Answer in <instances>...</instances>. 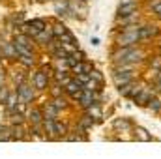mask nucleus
Returning a JSON list of instances; mask_svg holds the SVG:
<instances>
[{"label": "nucleus", "mask_w": 161, "mask_h": 159, "mask_svg": "<svg viewBox=\"0 0 161 159\" xmlns=\"http://www.w3.org/2000/svg\"><path fill=\"white\" fill-rule=\"evenodd\" d=\"M54 133L60 135V137H64V135L68 133V127H66L64 123H58V122H56V123H54Z\"/></svg>", "instance_id": "obj_15"}, {"label": "nucleus", "mask_w": 161, "mask_h": 159, "mask_svg": "<svg viewBox=\"0 0 161 159\" xmlns=\"http://www.w3.org/2000/svg\"><path fill=\"white\" fill-rule=\"evenodd\" d=\"M135 133H137V137H139L141 140H144V142H148V140L152 139V137L148 135V131H146V129H142V127H137V129H135Z\"/></svg>", "instance_id": "obj_12"}, {"label": "nucleus", "mask_w": 161, "mask_h": 159, "mask_svg": "<svg viewBox=\"0 0 161 159\" xmlns=\"http://www.w3.org/2000/svg\"><path fill=\"white\" fill-rule=\"evenodd\" d=\"M28 26H32V28H36V30H45V21H41V19H34V21L28 23Z\"/></svg>", "instance_id": "obj_14"}, {"label": "nucleus", "mask_w": 161, "mask_h": 159, "mask_svg": "<svg viewBox=\"0 0 161 159\" xmlns=\"http://www.w3.org/2000/svg\"><path fill=\"white\" fill-rule=\"evenodd\" d=\"M53 107H54V109H64V107H66V101H64V99H54V101H53Z\"/></svg>", "instance_id": "obj_20"}, {"label": "nucleus", "mask_w": 161, "mask_h": 159, "mask_svg": "<svg viewBox=\"0 0 161 159\" xmlns=\"http://www.w3.org/2000/svg\"><path fill=\"white\" fill-rule=\"evenodd\" d=\"M141 52L139 51H135V49H131V47H125V49H122V51H118L116 54H114V58L118 60V62H139L141 60Z\"/></svg>", "instance_id": "obj_2"}, {"label": "nucleus", "mask_w": 161, "mask_h": 159, "mask_svg": "<svg viewBox=\"0 0 161 159\" xmlns=\"http://www.w3.org/2000/svg\"><path fill=\"white\" fill-rule=\"evenodd\" d=\"M53 28H54V30H53V34H54V36H58V38H62V36L68 32V30L64 28V25H54Z\"/></svg>", "instance_id": "obj_16"}, {"label": "nucleus", "mask_w": 161, "mask_h": 159, "mask_svg": "<svg viewBox=\"0 0 161 159\" xmlns=\"http://www.w3.org/2000/svg\"><path fill=\"white\" fill-rule=\"evenodd\" d=\"M114 82H116L118 86L131 82V71H127V69H124V71H116V73H114Z\"/></svg>", "instance_id": "obj_5"}, {"label": "nucleus", "mask_w": 161, "mask_h": 159, "mask_svg": "<svg viewBox=\"0 0 161 159\" xmlns=\"http://www.w3.org/2000/svg\"><path fill=\"white\" fill-rule=\"evenodd\" d=\"M154 11H156L158 15H161V4H156V6H154Z\"/></svg>", "instance_id": "obj_25"}, {"label": "nucleus", "mask_w": 161, "mask_h": 159, "mask_svg": "<svg viewBox=\"0 0 161 159\" xmlns=\"http://www.w3.org/2000/svg\"><path fill=\"white\" fill-rule=\"evenodd\" d=\"M139 38H141L139 28H135V26H125L124 32H122V36L118 38V45H120V47H129V45L137 43Z\"/></svg>", "instance_id": "obj_1"}, {"label": "nucleus", "mask_w": 161, "mask_h": 159, "mask_svg": "<svg viewBox=\"0 0 161 159\" xmlns=\"http://www.w3.org/2000/svg\"><path fill=\"white\" fill-rule=\"evenodd\" d=\"M88 80H90V73H79V82L86 84Z\"/></svg>", "instance_id": "obj_22"}, {"label": "nucleus", "mask_w": 161, "mask_h": 159, "mask_svg": "<svg viewBox=\"0 0 161 159\" xmlns=\"http://www.w3.org/2000/svg\"><path fill=\"white\" fill-rule=\"evenodd\" d=\"M135 9H137L135 2H125V4H122L120 8H118V15L120 17H129V15H133Z\"/></svg>", "instance_id": "obj_4"}, {"label": "nucleus", "mask_w": 161, "mask_h": 159, "mask_svg": "<svg viewBox=\"0 0 161 159\" xmlns=\"http://www.w3.org/2000/svg\"><path fill=\"white\" fill-rule=\"evenodd\" d=\"M80 125H82V127H90V125H92V118L84 116V118L80 120Z\"/></svg>", "instance_id": "obj_24"}, {"label": "nucleus", "mask_w": 161, "mask_h": 159, "mask_svg": "<svg viewBox=\"0 0 161 159\" xmlns=\"http://www.w3.org/2000/svg\"><path fill=\"white\" fill-rule=\"evenodd\" d=\"M34 84H36V88H47V73L45 71H38V73H34Z\"/></svg>", "instance_id": "obj_7"}, {"label": "nucleus", "mask_w": 161, "mask_h": 159, "mask_svg": "<svg viewBox=\"0 0 161 159\" xmlns=\"http://www.w3.org/2000/svg\"><path fill=\"white\" fill-rule=\"evenodd\" d=\"M15 47H28V49H32V41H30L28 36L19 34V36L15 38Z\"/></svg>", "instance_id": "obj_8"}, {"label": "nucleus", "mask_w": 161, "mask_h": 159, "mask_svg": "<svg viewBox=\"0 0 161 159\" xmlns=\"http://www.w3.org/2000/svg\"><path fill=\"white\" fill-rule=\"evenodd\" d=\"M6 99H8V90L2 86V88H0V101H2V103H6Z\"/></svg>", "instance_id": "obj_23"}, {"label": "nucleus", "mask_w": 161, "mask_h": 159, "mask_svg": "<svg viewBox=\"0 0 161 159\" xmlns=\"http://www.w3.org/2000/svg\"><path fill=\"white\" fill-rule=\"evenodd\" d=\"M13 129H9V127H0V140H9V139H13V135H9Z\"/></svg>", "instance_id": "obj_13"}, {"label": "nucleus", "mask_w": 161, "mask_h": 159, "mask_svg": "<svg viewBox=\"0 0 161 159\" xmlns=\"http://www.w3.org/2000/svg\"><path fill=\"white\" fill-rule=\"evenodd\" d=\"M158 90H161V80L158 82Z\"/></svg>", "instance_id": "obj_27"}, {"label": "nucleus", "mask_w": 161, "mask_h": 159, "mask_svg": "<svg viewBox=\"0 0 161 159\" xmlns=\"http://www.w3.org/2000/svg\"><path fill=\"white\" fill-rule=\"evenodd\" d=\"M2 56H4V52H2V45H0V58H2Z\"/></svg>", "instance_id": "obj_26"}, {"label": "nucleus", "mask_w": 161, "mask_h": 159, "mask_svg": "<svg viewBox=\"0 0 161 159\" xmlns=\"http://www.w3.org/2000/svg\"><path fill=\"white\" fill-rule=\"evenodd\" d=\"M51 36H53V34H51V32H47V28H45V30H40V32L36 34V40L41 41V43H47V41L51 40Z\"/></svg>", "instance_id": "obj_10"}, {"label": "nucleus", "mask_w": 161, "mask_h": 159, "mask_svg": "<svg viewBox=\"0 0 161 159\" xmlns=\"http://www.w3.org/2000/svg\"><path fill=\"white\" fill-rule=\"evenodd\" d=\"M114 127H122V129H125V127H129V123H127V120H116V122H114Z\"/></svg>", "instance_id": "obj_21"}, {"label": "nucleus", "mask_w": 161, "mask_h": 159, "mask_svg": "<svg viewBox=\"0 0 161 159\" xmlns=\"http://www.w3.org/2000/svg\"><path fill=\"white\" fill-rule=\"evenodd\" d=\"M139 32H141V38H152L158 34V28L156 26H142V28H139Z\"/></svg>", "instance_id": "obj_9"}, {"label": "nucleus", "mask_w": 161, "mask_h": 159, "mask_svg": "<svg viewBox=\"0 0 161 159\" xmlns=\"http://www.w3.org/2000/svg\"><path fill=\"white\" fill-rule=\"evenodd\" d=\"M150 99H152L150 94H141V96H137V103H139V105H142V103H146V101L150 103Z\"/></svg>", "instance_id": "obj_17"}, {"label": "nucleus", "mask_w": 161, "mask_h": 159, "mask_svg": "<svg viewBox=\"0 0 161 159\" xmlns=\"http://www.w3.org/2000/svg\"><path fill=\"white\" fill-rule=\"evenodd\" d=\"M17 96H19V99L25 101V103H28V101L34 99V92H32V88H28L26 84H19V88H17Z\"/></svg>", "instance_id": "obj_3"}, {"label": "nucleus", "mask_w": 161, "mask_h": 159, "mask_svg": "<svg viewBox=\"0 0 161 159\" xmlns=\"http://www.w3.org/2000/svg\"><path fill=\"white\" fill-rule=\"evenodd\" d=\"M150 109H152V111H159L161 101H158V99H150Z\"/></svg>", "instance_id": "obj_19"}, {"label": "nucleus", "mask_w": 161, "mask_h": 159, "mask_svg": "<svg viewBox=\"0 0 161 159\" xmlns=\"http://www.w3.org/2000/svg\"><path fill=\"white\" fill-rule=\"evenodd\" d=\"M90 79L96 80L97 84H101V82H103V75H101L99 71H90Z\"/></svg>", "instance_id": "obj_18"}, {"label": "nucleus", "mask_w": 161, "mask_h": 159, "mask_svg": "<svg viewBox=\"0 0 161 159\" xmlns=\"http://www.w3.org/2000/svg\"><path fill=\"white\" fill-rule=\"evenodd\" d=\"M30 122H32L34 125H38L41 122V111L40 109H32V111H30Z\"/></svg>", "instance_id": "obj_11"}, {"label": "nucleus", "mask_w": 161, "mask_h": 159, "mask_svg": "<svg viewBox=\"0 0 161 159\" xmlns=\"http://www.w3.org/2000/svg\"><path fill=\"white\" fill-rule=\"evenodd\" d=\"M82 88H84V86H82V82H79V80H73V82H68V84H66V92L71 94L73 97L79 96L80 92H82Z\"/></svg>", "instance_id": "obj_6"}]
</instances>
